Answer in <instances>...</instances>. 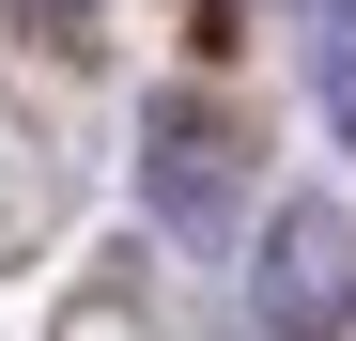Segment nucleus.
Instances as JSON below:
<instances>
[{
    "instance_id": "f257e3e1",
    "label": "nucleus",
    "mask_w": 356,
    "mask_h": 341,
    "mask_svg": "<svg viewBox=\"0 0 356 341\" xmlns=\"http://www.w3.org/2000/svg\"><path fill=\"white\" fill-rule=\"evenodd\" d=\"M248 326L264 341H341L356 326V217L341 202H279V233L248 264Z\"/></svg>"
},
{
    "instance_id": "f03ea898",
    "label": "nucleus",
    "mask_w": 356,
    "mask_h": 341,
    "mask_svg": "<svg viewBox=\"0 0 356 341\" xmlns=\"http://www.w3.org/2000/svg\"><path fill=\"white\" fill-rule=\"evenodd\" d=\"M140 187H155V217H170L186 248H217L232 217H248V125L170 93V109H155V140H140Z\"/></svg>"
},
{
    "instance_id": "7ed1b4c3",
    "label": "nucleus",
    "mask_w": 356,
    "mask_h": 341,
    "mask_svg": "<svg viewBox=\"0 0 356 341\" xmlns=\"http://www.w3.org/2000/svg\"><path fill=\"white\" fill-rule=\"evenodd\" d=\"M310 78H325V125L356 140V0H325V31H310Z\"/></svg>"
},
{
    "instance_id": "20e7f679",
    "label": "nucleus",
    "mask_w": 356,
    "mask_h": 341,
    "mask_svg": "<svg viewBox=\"0 0 356 341\" xmlns=\"http://www.w3.org/2000/svg\"><path fill=\"white\" fill-rule=\"evenodd\" d=\"M31 16H78V0H31Z\"/></svg>"
}]
</instances>
